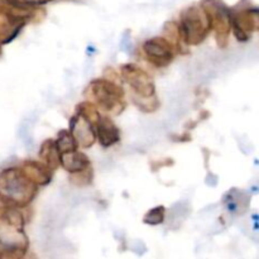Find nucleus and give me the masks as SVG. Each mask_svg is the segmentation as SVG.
Returning a JSON list of instances; mask_svg holds the SVG:
<instances>
[{
	"mask_svg": "<svg viewBox=\"0 0 259 259\" xmlns=\"http://www.w3.org/2000/svg\"><path fill=\"white\" fill-rule=\"evenodd\" d=\"M29 248L25 219L20 209L0 206V255L4 259H24Z\"/></svg>",
	"mask_w": 259,
	"mask_h": 259,
	"instance_id": "f257e3e1",
	"label": "nucleus"
},
{
	"mask_svg": "<svg viewBox=\"0 0 259 259\" xmlns=\"http://www.w3.org/2000/svg\"><path fill=\"white\" fill-rule=\"evenodd\" d=\"M39 187L25 175L20 166L0 171V202L3 206L24 209L37 197Z\"/></svg>",
	"mask_w": 259,
	"mask_h": 259,
	"instance_id": "f03ea898",
	"label": "nucleus"
},
{
	"mask_svg": "<svg viewBox=\"0 0 259 259\" xmlns=\"http://www.w3.org/2000/svg\"><path fill=\"white\" fill-rule=\"evenodd\" d=\"M120 76L132 90L133 101L139 110L152 113L159 108L156 85L146 70L134 63H125L120 67Z\"/></svg>",
	"mask_w": 259,
	"mask_h": 259,
	"instance_id": "7ed1b4c3",
	"label": "nucleus"
},
{
	"mask_svg": "<svg viewBox=\"0 0 259 259\" xmlns=\"http://www.w3.org/2000/svg\"><path fill=\"white\" fill-rule=\"evenodd\" d=\"M88 101L93 103L98 110L118 115L125 109V91L111 78H95L85 91Z\"/></svg>",
	"mask_w": 259,
	"mask_h": 259,
	"instance_id": "20e7f679",
	"label": "nucleus"
},
{
	"mask_svg": "<svg viewBox=\"0 0 259 259\" xmlns=\"http://www.w3.org/2000/svg\"><path fill=\"white\" fill-rule=\"evenodd\" d=\"M179 29L187 46H199L211 32V22L201 4H194L180 14Z\"/></svg>",
	"mask_w": 259,
	"mask_h": 259,
	"instance_id": "39448f33",
	"label": "nucleus"
},
{
	"mask_svg": "<svg viewBox=\"0 0 259 259\" xmlns=\"http://www.w3.org/2000/svg\"><path fill=\"white\" fill-rule=\"evenodd\" d=\"M200 4L209 15L211 30L215 32L218 46L225 48L229 43V35L232 32V10L222 0H202Z\"/></svg>",
	"mask_w": 259,
	"mask_h": 259,
	"instance_id": "423d86ee",
	"label": "nucleus"
},
{
	"mask_svg": "<svg viewBox=\"0 0 259 259\" xmlns=\"http://www.w3.org/2000/svg\"><path fill=\"white\" fill-rule=\"evenodd\" d=\"M34 10L0 5V46L8 45L19 35L23 28L34 17Z\"/></svg>",
	"mask_w": 259,
	"mask_h": 259,
	"instance_id": "0eeeda50",
	"label": "nucleus"
},
{
	"mask_svg": "<svg viewBox=\"0 0 259 259\" xmlns=\"http://www.w3.org/2000/svg\"><path fill=\"white\" fill-rule=\"evenodd\" d=\"M142 51L146 60L157 68H163L171 65L176 55L171 43L164 37L149 38L142 46Z\"/></svg>",
	"mask_w": 259,
	"mask_h": 259,
	"instance_id": "6e6552de",
	"label": "nucleus"
},
{
	"mask_svg": "<svg viewBox=\"0 0 259 259\" xmlns=\"http://www.w3.org/2000/svg\"><path fill=\"white\" fill-rule=\"evenodd\" d=\"M68 131H70L71 133H72V136L75 137L78 147L90 148V147H93L94 143L96 142L94 124H91L90 121L83 119L82 116H80L78 114H75V115L71 118Z\"/></svg>",
	"mask_w": 259,
	"mask_h": 259,
	"instance_id": "1a4fd4ad",
	"label": "nucleus"
},
{
	"mask_svg": "<svg viewBox=\"0 0 259 259\" xmlns=\"http://www.w3.org/2000/svg\"><path fill=\"white\" fill-rule=\"evenodd\" d=\"M232 30L239 42H247L255 30L254 17L252 9H243L238 12L232 10Z\"/></svg>",
	"mask_w": 259,
	"mask_h": 259,
	"instance_id": "9d476101",
	"label": "nucleus"
},
{
	"mask_svg": "<svg viewBox=\"0 0 259 259\" xmlns=\"http://www.w3.org/2000/svg\"><path fill=\"white\" fill-rule=\"evenodd\" d=\"M95 137L103 148H110L120 141V131L108 116H101L95 124Z\"/></svg>",
	"mask_w": 259,
	"mask_h": 259,
	"instance_id": "9b49d317",
	"label": "nucleus"
},
{
	"mask_svg": "<svg viewBox=\"0 0 259 259\" xmlns=\"http://www.w3.org/2000/svg\"><path fill=\"white\" fill-rule=\"evenodd\" d=\"M23 171L25 172L28 177L39 186H46L51 182L53 176V171L48 166H46L43 162L34 161V159H27L20 164Z\"/></svg>",
	"mask_w": 259,
	"mask_h": 259,
	"instance_id": "f8f14e48",
	"label": "nucleus"
},
{
	"mask_svg": "<svg viewBox=\"0 0 259 259\" xmlns=\"http://www.w3.org/2000/svg\"><path fill=\"white\" fill-rule=\"evenodd\" d=\"M60 166L70 175L80 174L90 168V158L83 152L75 151L60 156Z\"/></svg>",
	"mask_w": 259,
	"mask_h": 259,
	"instance_id": "ddd939ff",
	"label": "nucleus"
},
{
	"mask_svg": "<svg viewBox=\"0 0 259 259\" xmlns=\"http://www.w3.org/2000/svg\"><path fill=\"white\" fill-rule=\"evenodd\" d=\"M224 204L230 214L239 215L247 210L249 205V197L239 190H230L224 196Z\"/></svg>",
	"mask_w": 259,
	"mask_h": 259,
	"instance_id": "4468645a",
	"label": "nucleus"
},
{
	"mask_svg": "<svg viewBox=\"0 0 259 259\" xmlns=\"http://www.w3.org/2000/svg\"><path fill=\"white\" fill-rule=\"evenodd\" d=\"M164 38L171 43L175 52L179 55H186L189 53V46L185 43L181 32L179 29V24L176 22H167L164 24Z\"/></svg>",
	"mask_w": 259,
	"mask_h": 259,
	"instance_id": "2eb2a0df",
	"label": "nucleus"
},
{
	"mask_svg": "<svg viewBox=\"0 0 259 259\" xmlns=\"http://www.w3.org/2000/svg\"><path fill=\"white\" fill-rule=\"evenodd\" d=\"M39 159L40 162L50 167L52 171L60 167V152L56 147L55 139H46L39 148Z\"/></svg>",
	"mask_w": 259,
	"mask_h": 259,
	"instance_id": "dca6fc26",
	"label": "nucleus"
},
{
	"mask_svg": "<svg viewBox=\"0 0 259 259\" xmlns=\"http://www.w3.org/2000/svg\"><path fill=\"white\" fill-rule=\"evenodd\" d=\"M56 147H57L58 152H60V156L63 153H70V152L78 151V144L76 142L75 137L72 136L68 129H62V131L58 133L57 139L55 141Z\"/></svg>",
	"mask_w": 259,
	"mask_h": 259,
	"instance_id": "f3484780",
	"label": "nucleus"
},
{
	"mask_svg": "<svg viewBox=\"0 0 259 259\" xmlns=\"http://www.w3.org/2000/svg\"><path fill=\"white\" fill-rule=\"evenodd\" d=\"M76 114H78V115L82 116L83 119L90 121L91 124H94V126H95V124L98 123L99 119L101 118L98 108H96L93 103H90V101L88 100L78 104L77 108H76Z\"/></svg>",
	"mask_w": 259,
	"mask_h": 259,
	"instance_id": "a211bd4d",
	"label": "nucleus"
},
{
	"mask_svg": "<svg viewBox=\"0 0 259 259\" xmlns=\"http://www.w3.org/2000/svg\"><path fill=\"white\" fill-rule=\"evenodd\" d=\"M5 5L9 7L17 8V9H24V10H34L38 7L48 4L52 0H2Z\"/></svg>",
	"mask_w": 259,
	"mask_h": 259,
	"instance_id": "6ab92c4d",
	"label": "nucleus"
},
{
	"mask_svg": "<svg viewBox=\"0 0 259 259\" xmlns=\"http://www.w3.org/2000/svg\"><path fill=\"white\" fill-rule=\"evenodd\" d=\"M164 218H166V209L164 206H156L153 209L149 210L143 218L144 224L148 225H159L164 222Z\"/></svg>",
	"mask_w": 259,
	"mask_h": 259,
	"instance_id": "aec40b11",
	"label": "nucleus"
},
{
	"mask_svg": "<svg viewBox=\"0 0 259 259\" xmlns=\"http://www.w3.org/2000/svg\"><path fill=\"white\" fill-rule=\"evenodd\" d=\"M94 179V172L93 168H89L86 171L80 172V174H76V175H71L70 176V181L72 182L73 185L76 186H88L93 182Z\"/></svg>",
	"mask_w": 259,
	"mask_h": 259,
	"instance_id": "412c9836",
	"label": "nucleus"
},
{
	"mask_svg": "<svg viewBox=\"0 0 259 259\" xmlns=\"http://www.w3.org/2000/svg\"><path fill=\"white\" fill-rule=\"evenodd\" d=\"M0 55H2V46H0Z\"/></svg>",
	"mask_w": 259,
	"mask_h": 259,
	"instance_id": "4be33fe9",
	"label": "nucleus"
}]
</instances>
